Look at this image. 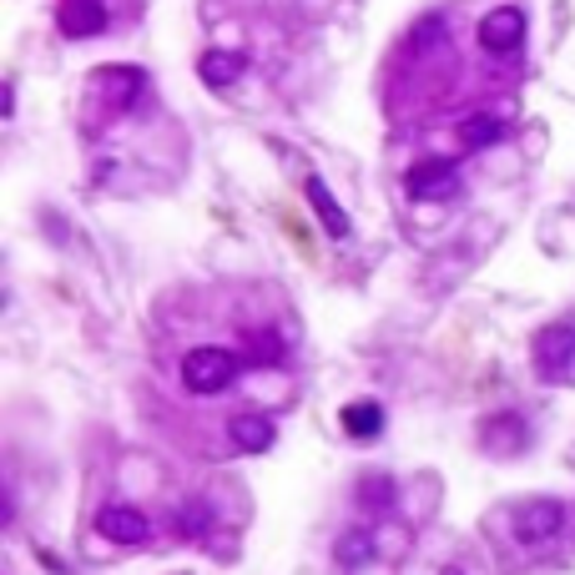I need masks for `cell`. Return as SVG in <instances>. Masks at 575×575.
Segmentation results:
<instances>
[{
  "mask_svg": "<svg viewBox=\"0 0 575 575\" xmlns=\"http://www.w3.org/2000/svg\"><path fill=\"white\" fill-rule=\"evenodd\" d=\"M232 374H238V358H232L228 348H218V344L192 348V354L182 358V384L192 394H222L232 384Z\"/></svg>",
  "mask_w": 575,
  "mask_h": 575,
  "instance_id": "obj_1",
  "label": "cell"
},
{
  "mask_svg": "<svg viewBox=\"0 0 575 575\" xmlns=\"http://www.w3.org/2000/svg\"><path fill=\"white\" fill-rule=\"evenodd\" d=\"M404 182H409L414 202H445V197H459V172H455V162H445V157H435V162H414Z\"/></svg>",
  "mask_w": 575,
  "mask_h": 575,
  "instance_id": "obj_2",
  "label": "cell"
},
{
  "mask_svg": "<svg viewBox=\"0 0 575 575\" xmlns=\"http://www.w3.org/2000/svg\"><path fill=\"white\" fill-rule=\"evenodd\" d=\"M565 525V505L561 499H531V505H521V515H515V541L521 545H545L555 541Z\"/></svg>",
  "mask_w": 575,
  "mask_h": 575,
  "instance_id": "obj_3",
  "label": "cell"
},
{
  "mask_svg": "<svg viewBox=\"0 0 575 575\" xmlns=\"http://www.w3.org/2000/svg\"><path fill=\"white\" fill-rule=\"evenodd\" d=\"M521 41H525V11H515V6H499V11H489L485 21H479V46H485V51L510 56Z\"/></svg>",
  "mask_w": 575,
  "mask_h": 575,
  "instance_id": "obj_4",
  "label": "cell"
},
{
  "mask_svg": "<svg viewBox=\"0 0 575 575\" xmlns=\"http://www.w3.org/2000/svg\"><path fill=\"white\" fill-rule=\"evenodd\" d=\"M147 531H152V525H147V515H141L137 505H107V510L97 515V535L111 545H141Z\"/></svg>",
  "mask_w": 575,
  "mask_h": 575,
  "instance_id": "obj_5",
  "label": "cell"
},
{
  "mask_svg": "<svg viewBox=\"0 0 575 575\" xmlns=\"http://www.w3.org/2000/svg\"><path fill=\"white\" fill-rule=\"evenodd\" d=\"M56 26H61L71 41H81V36H101L107 31V6H101V0H61Z\"/></svg>",
  "mask_w": 575,
  "mask_h": 575,
  "instance_id": "obj_6",
  "label": "cell"
},
{
  "mask_svg": "<svg viewBox=\"0 0 575 575\" xmlns=\"http://www.w3.org/2000/svg\"><path fill=\"white\" fill-rule=\"evenodd\" d=\"M535 358H541V369L555 379L561 364H571L575 358V328H545V334L535 338Z\"/></svg>",
  "mask_w": 575,
  "mask_h": 575,
  "instance_id": "obj_7",
  "label": "cell"
},
{
  "mask_svg": "<svg viewBox=\"0 0 575 575\" xmlns=\"http://www.w3.org/2000/svg\"><path fill=\"white\" fill-rule=\"evenodd\" d=\"M242 66H248V56L242 51H207L202 56V81L212 91H222V87H232V81L242 77Z\"/></svg>",
  "mask_w": 575,
  "mask_h": 575,
  "instance_id": "obj_8",
  "label": "cell"
},
{
  "mask_svg": "<svg viewBox=\"0 0 575 575\" xmlns=\"http://www.w3.org/2000/svg\"><path fill=\"white\" fill-rule=\"evenodd\" d=\"M272 435H278V429H272V419H262V414H238V419H232V445L248 449V455H262V449L272 445Z\"/></svg>",
  "mask_w": 575,
  "mask_h": 575,
  "instance_id": "obj_9",
  "label": "cell"
},
{
  "mask_svg": "<svg viewBox=\"0 0 575 575\" xmlns=\"http://www.w3.org/2000/svg\"><path fill=\"white\" fill-rule=\"evenodd\" d=\"M344 429H348V439H379L384 435V409L374 399H364V404H348L344 414Z\"/></svg>",
  "mask_w": 575,
  "mask_h": 575,
  "instance_id": "obj_10",
  "label": "cell"
},
{
  "mask_svg": "<svg viewBox=\"0 0 575 575\" xmlns=\"http://www.w3.org/2000/svg\"><path fill=\"white\" fill-rule=\"evenodd\" d=\"M308 202H314V212L328 222V232H334V238H348V212L334 202V192H328V187L318 182V177L308 182Z\"/></svg>",
  "mask_w": 575,
  "mask_h": 575,
  "instance_id": "obj_11",
  "label": "cell"
},
{
  "mask_svg": "<svg viewBox=\"0 0 575 575\" xmlns=\"http://www.w3.org/2000/svg\"><path fill=\"white\" fill-rule=\"evenodd\" d=\"M374 561V535L369 531H348L344 541H338V565L344 571H358V565Z\"/></svg>",
  "mask_w": 575,
  "mask_h": 575,
  "instance_id": "obj_12",
  "label": "cell"
},
{
  "mask_svg": "<svg viewBox=\"0 0 575 575\" xmlns=\"http://www.w3.org/2000/svg\"><path fill=\"white\" fill-rule=\"evenodd\" d=\"M499 137H505V121H499V117L459 121V141H465V147H489V141H499Z\"/></svg>",
  "mask_w": 575,
  "mask_h": 575,
  "instance_id": "obj_13",
  "label": "cell"
},
{
  "mask_svg": "<svg viewBox=\"0 0 575 575\" xmlns=\"http://www.w3.org/2000/svg\"><path fill=\"white\" fill-rule=\"evenodd\" d=\"M101 77H111V87H117V101H121V107H127V101L141 91V71H137V66H111V71H101Z\"/></svg>",
  "mask_w": 575,
  "mask_h": 575,
  "instance_id": "obj_14",
  "label": "cell"
},
{
  "mask_svg": "<svg viewBox=\"0 0 575 575\" xmlns=\"http://www.w3.org/2000/svg\"><path fill=\"white\" fill-rule=\"evenodd\" d=\"M207 525H212V510H207V505H187V515H182V531H187V535H202Z\"/></svg>",
  "mask_w": 575,
  "mask_h": 575,
  "instance_id": "obj_15",
  "label": "cell"
},
{
  "mask_svg": "<svg viewBox=\"0 0 575 575\" xmlns=\"http://www.w3.org/2000/svg\"><path fill=\"white\" fill-rule=\"evenodd\" d=\"M445 575H459V571H445Z\"/></svg>",
  "mask_w": 575,
  "mask_h": 575,
  "instance_id": "obj_16",
  "label": "cell"
}]
</instances>
